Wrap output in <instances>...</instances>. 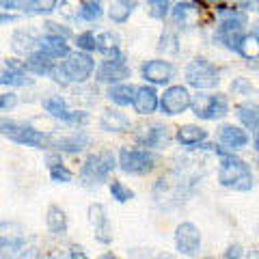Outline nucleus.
Listing matches in <instances>:
<instances>
[{
  "label": "nucleus",
  "mask_w": 259,
  "mask_h": 259,
  "mask_svg": "<svg viewBox=\"0 0 259 259\" xmlns=\"http://www.w3.org/2000/svg\"><path fill=\"white\" fill-rule=\"evenodd\" d=\"M218 141H221V145H225L227 149L236 151V149H242L248 145V134H246V130H242L238 125H223L221 132H218Z\"/></svg>",
  "instance_id": "obj_19"
},
{
  "label": "nucleus",
  "mask_w": 259,
  "mask_h": 259,
  "mask_svg": "<svg viewBox=\"0 0 259 259\" xmlns=\"http://www.w3.org/2000/svg\"><path fill=\"white\" fill-rule=\"evenodd\" d=\"M186 82L194 89H201V91L203 89H214L221 82V74L207 59L199 56V59L190 61L188 67H186Z\"/></svg>",
  "instance_id": "obj_6"
},
{
  "label": "nucleus",
  "mask_w": 259,
  "mask_h": 259,
  "mask_svg": "<svg viewBox=\"0 0 259 259\" xmlns=\"http://www.w3.org/2000/svg\"><path fill=\"white\" fill-rule=\"evenodd\" d=\"M18 259H44V255L39 253L37 248H26V250H22V253L18 255Z\"/></svg>",
  "instance_id": "obj_45"
},
{
  "label": "nucleus",
  "mask_w": 259,
  "mask_h": 259,
  "mask_svg": "<svg viewBox=\"0 0 259 259\" xmlns=\"http://www.w3.org/2000/svg\"><path fill=\"white\" fill-rule=\"evenodd\" d=\"M188 106H190V93H188V89L182 87V84L168 87L160 100V108L168 117L180 115V112H184Z\"/></svg>",
  "instance_id": "obj_10"
},
{
  "label": "nucleus",
  "mask_w": 259,
  "mask_h": 259,
  "mask_svg": "<svg viewBox=\"0 0 259 259\" xmlns=\"http://www.w3.org/2000/svg\"><path fill=\"white\" fill-rule=\"evenodd\" d=\"M32 84V78H28V74H15V71L5 69L0 71V87H26Z\"/></svg>",
  "instance_id": "obj_33"
},
{
  "label": "nucleus",
  "mask_w": 259,
  "mask_h": 259,
  "mask_svg": "<svg viewBox=\"0 0 259 259\" xmlns=\"http://www.w3.org/2000/svg\"><path fill=\"white\" fill-rule=\"evenodd\" d=\"M115 166H117V160L112 151L108 149L95 151L84 160L82 168H80V182L87 188H97V186H102L108 180L110 173L115 171Z\"/></svg>",
  "instance_id": "obj_2"
},
{
  "label": "nucleus",
  "mask_w": 259,
  "mask_h": 259,
  "mask_svg": "<svg viewBox=\"0 0 259 259\" xmlns=\"http://www.w3.org/2000/svg\"><path fill=\"white\" fill-rule=\"evenodd\" d=\"M104 13V7L100 0H87V3H80L78 7V13H76V20H82V22H95L100 20Z\"/></svg>",
  "instance_id": "obj_31"
},
{
  "label": "nucleus",
  "mask_w": 259,
  "mask_h": 259,
  "mask_svg": "<svg viewBox=\"0 0 259 259\" xmlns=\"http://www.w3.org/2000/svg\"><path fill=\"white\" fill-rule=\"evenodd\" d=\"M26 0H0V11H13V9H22Z\"/></svg>",
  "instance_id": "obj_40"
},
{
  "label": "nucleus",
  "mask_w": 259,
  "mask_h": 259,
  "mask_svg": "<svg viewBox=\"0 0 259 259\" xmlns=\"http://www.w3.org/2000/svg\"><path fill=\"white\" fill-rule=\"evenodd\" d=\"M151 3H166V0H151Z\"/></svg>",
  "instance_id": "obj_53"
},
{
  "label": "nucleus",
  "mask_w": 259,
  "mask_h": 259,
  "mask_svg": "<svg viewBox=\"0 0 259 259\" xmlns=\"http://www.w3.org/2000/svg\"><path fill=\"white\" fill-rule=\"evenodd\" d=\"M52 65H54V59H50V56L44 54L41 50L30 52L26 56V61H24V67H26V71L32 76H48Z\"/></svg>",
  "instance_id": "obj_22"
},
{
  "label": "nucleus",
  "mask_w": 259,
  "mask_h": 259,
  "mask_svg": "<svg viewBox=\"0 0 259 259\" xmlns=\"http://www.w3.org/2000/svg\"><path fill=\"white\" fill-rule=\"evenodd\" d=\"M236 110H238L236 115L240 119V123L246 130H250L253 134H259V108L248 106V104H240Z\"/></svg>",
  "instance_id": "obj_27"
},
{
  "label": "nucleus",
  "mask_w": 259,
  "mask_h": 259,
  "mask_svg": "<svg viewBox=\"0 0 259 259\" xmlns=\"http://www.w3.org/2000/svg\"><path fill=\"white\" fill-rule=\"evenodd\" d=\"M199 13H201L199 5L190 3V0H180L171 9V18L175 24H182V26H194L199 22Z\"/></svg>",
  "instance_id": "obj_18"
},
{
  "label": "nucleus",
  "mask_w": 259,
  "mask_h": 259,
  "mask_svg": "<svg viewBox=\"0 0 259 259\" xmlns=\"http://www.w3.org/2000/svg\"><path fill=\"white\" fill-rule=\"evenodd\" d=\"M89 223L93 227V236L100 244H110L112 242V227L106 216V207L102 203H91L89 205Z\"/></svg>",
  "instance_id": "obj_12"
},
{
  "label": "nucleus",
  "mask_w": 259,
  "mask_h": 259,
  "mask_svg": "<svg viewBox=\"0 0 259 259\" xmlns=\"http://www.w3.org/2000/svg\"><path fill=\"white\" fill-rule=\"evenodd\" d=\"M153 5V9H151V15H153V18H164V15H166V9H168V7H166V3H151Z\"/></svg>",
  "instance_id": "obj_43"
},
{
  "label": "nucleus",
  "mask_w": 259,
  "mask_h": 259,
  "mask_svg": "<svg viewBox=\"0 0 259 259\" xmlns=\"http://www.w3.org/2000/svg\"><path fill=\"white\" fill-rule=\"evenodd\" d=\"M48 171H50V180L56 182V184H67L74 180V175H71V171L67 166L61 162L59 156H48Z\"/></svg>",
  "instance_id": "obj_25"
},
{
  "label": "nucleus",
  "mask_w": 259,
  "mask_h": 259,
  "mask_svg": "<svg viewBox=\"0 0 259 259\" xmlns=\"http://www.w3.org/2000/svg\"><path fill=\"white\" fill-rule=\"evenodd\" d=\"M158 50H160V52H171V54H175L177 50H180V46H177V35H175V32H164V35H162Z\"/></svg>",
  "instance_id": "obj_37"
},
{
  "label": "nucleus",
  "mask_w": 259,
  "mask_h": 259,
  "mask_svg": "<svg viewBox=\"0 0 259 259\" xmlns=\"http://www.w3.org/2000/svg\"><path fill=\"white\" fill-rule=\"evenodd\" d=\"M203 149H209L218 153V182L225 188L238 190V192H246L253 188V175H250V168L244 160H240L238 156H233V151H225L216 145H201Z\"/></svg>",
  "instance_id": "obj_1"
},
{
  "label": "nucleus",
  "mask_w": 259,
  "mask_h": 259,
  "mask_svg": "<svg viewBox=\"0 0 259 259\" xmlns=\"http://www.w3.org/2000/svg\"><path fill=\"white\" fill-rule=\"evenodd\" d=\"M59 0H26L22 7V11L26 15H50L56 11Z\"/></svg>",
  "instance_id": "obj_29"
},
{
  "label": "nucleus",
  "mask_w": 259,
  "mask_h": 259,
  "mask_svg": "<svg viewBox=\"0 0 259 259\" xmlns=\"http://www.w3.org/2000/svg\"><path fill=\"white\" fill-rule=\"evenodd\" d=\"M46 225L52 233L63 236V233L67 231V216H65V212L59 205H50L48 207V214H46Z\"/></svg>",
  "instance_id": "obj_26"
},
{
  "label": "nucleus",
  "mask_w": 259,
  "mask_h": 259,
  "mask_svg": "<svg viewBox=\"0 0 259 259\" xmlns=\"http://www.w3.org/2000/svg\"><path fill=\"white\" fill-rule=\"evenodd\" d=\"M18 104V95L15 93H0V110H9Z\"/></svg>",
  "instance_id": "obj_39"
},
{
  "label": "nucleus",
  "mask_w": 259,
  "mask_h": 259,
  "mask_svg": "<svg viewBox=\"0 0 259 259\" xmlns=\"http://www.w3.org/2000/svg\"><path fill=\"white\" fill-rule=\"evenodd\" d=\"M242 253H244V250H242V246H240V244H233V246H229V250L225 253L223 259H242Z\"/></svg>",
  "instance_id": "obj_44"
},
{
  "label": "nucleus",
  "mask_w": 259,
  "mask_h": 259,
  "mask_svg": "<svg viewBox=\"0 0 259 259\" xmlns=\"http://www.w3.org/2000/svg\"><path fill=\"white\" fill-rule=\"evenodd\" d=\"M63 65V71L65 76H67V82H84L87 78H91L93 69H95V61L93 56L89 52H69L67 56H65V61H61Z\"/></svg>",
  "instance_id": "obj_7"
},
{
  "label": "nucleus",
  "mask_w": 259,
  "mask_h": 259,
  "mask_svg": "<svg viewBox=\"0 0 259 259\" xmlns=\"http://www.w3.org/2000/svg\"><path fill=\"white\" fill-rule=\"evenodd\" d=\"M97 41V52H104L106 56H115L119 54V37L110 30H104L100 35H95Z\"/></svg>",
  "instance_id": "obj_30"
},
{
  "label": "nucleus",
  "mask_w": 259,
  "mask_h": 259,
  "mask_svg": "<svg viewBox=\"0 0 259 259\" xmlns=\"http://www.w3.org/2000/svg\"><path fill=\"white\" fill-rule=\"evenodd\" d=\"M175 246L182 255L194 257L201 248V231L192 223H182L175 229Z\"/></svg>",
  "instance_id": "obj_11"
},
{
  "label": "nucleus",
  "mask_w": 259,
  "mask_h": 259,
  "mask_svg": "<svg viewBox=\"0 0 259 259\" xmlns=\"http://www.w3.org/2000/svg\"><path fill=\"white\" fill-rule=\"evenodd\" d=\"M24 240V231L18 223H0V244Z\"/></svg>",
  "instance_id": "obj_34"
},
{
  "label": "nucleus",
  "mask_w": 259,
  "mask_h": 259,
  "mask_svg": "<svg viewBox=\"0 0 259 259\" xmlns=\"http://www.w3.org/2000/svg\"><path fill=\"white\" fill-rule=\"evenodd\" d=\"M37 50H41L44 54H48L50 59L54 61H63L71 50H69V44L67 39H63L59 35H41L39 37V44H37Z\"/></svg>",
  "instance_id": "obj_16"
},
{
  "label": "nucleus",
  "mask_w": 259,
  "mask_h": 259,
  "mask_svg": "<svg viewBox=\"0 0 259 259\" xmlns=\"http://www.w3.org/2000/svg\"><path fill=\"white\" fill-rule=\"evenodd\" d=\"M190 108L199 119L216 121V119H223L229 115V100L221 93H216V95L199 93V95H194V100L190 97Z\"/></svg>",
  "instance_id": "obj_5"
},
{
  "label": "nucleus",
  "mask_w": 259,
  "mask_h": 259,
  "mask_svg": "<svg viewBox=\"0 0 259 259\" xmlns=\"http://www.w3.org/2000/svg\"><path fill=\"white\" fill-rule=\"evenodd\" d=\"M207 139V130L199 127V125H182L177 130V141L186 147H192V145H201Z\"/></svg>",
  "instance_id": "obj_24"
},
{
  "label": "nucleus",
  "mask_w": 259,
  "mask_h": 259,
  "mask_svg": "<svg viewBox=\"0 0 259 259\" xmlns=\"http://www.w3.org/2000/svg\"><path fill=\"white\" fill-rule=\"evenodd\" d=\"M255 149H257V151H259V134H257V136H255Z\"/></svg>",
  "instance_id": "obj_52"
},
{
  "label": "nucleus",
  "mask_w": 259,
  "mask_h": 259,
  "mask_svg": "<svg viewBox=\"0 0 259 259\" xmlns=\"http://www.w3.org/2000/svg\"><path fill=\"white\" fill-rule=\"evenodd\" d=\"M100 259H117V257H115V255H110V253H106V255H102Z\"/></svg>",
  "instance_id": "obj_50"
},
{
  "label": "nucleus",
  "mask_w": 259,
  "mask_h": 259,
  "mask_svg": "<svg viewBox=\"0 0 259 259\" xmlns=\"http://www.w3.org/2000/svg\"><path fill=\"white\" fill-rule=\"evenodd\" d=\"M136 141H139L143 147H164V145H168V130L164 125H160V123H153L149 127H143V134L136 136Z\"/></svg>",
  "instance_id": "obj_20"
},
{
  "label": "nucleus",
  "mask_w": 259,
  "mask_h": 259,
  "mask_svg": "<svg viewBox=\"0 0 259 259\" xmlns=\"http://www.w3.org/2000/svg\"><path fill=\"white\" fill-rule=\"evenodd\" d=\"M125 78H130V67L125 63V56L121 52L115 56H108L106 61H102L95 74L97 82H104V84H119Z\"/></svg>",
  "instance_id": "obj_9"
},
{
  "label": "nucleus",
  "mask_w": 259,
  "mask_h": 259,
  "mask_svg": "<svg viewBox=\"0 0 259 259\" xmlns=\"http://www.w3.org/2000/svg\"><path fill=\"white\" fill-rule=\"evenodd\" d=\"M238 52L248 61L259 59V39L253 35V32H250V35H244L238 44Z\"/></svg>",
  "instance_id": "obj_32"
},
{
  "label": "nucleus",
  "mask_w": 259,
  "mask_h": 259,
  "mask_svg": "<svg viewBox=\"0 0 259 259\" xmlns=\"http://www.w3.org/2000/svg\"><path fill=\"white\" fill-rule=\"evenodd\" d=\"M39 37H41V32H39L37 28H18L11 37V50L15 54L28 56L30 52L37 50Z\"/></svg>",
  "instance_id": "obj_13"
},
{
  "label": "nucleus",
  "mask_w": 259,
  "mask_h": 259,
  "mask_svg": "<svg viewBox=\"0 0 259 259\" xmlns=\"http://www.w3.org/2000/svg\"><path fill=\"white\" fill-rule=\"evenodd\" d=\"M44 30L48 32V35H59L63 39L71 37V30L67 26H63V24H56V22H46L44 24Z\"/></svg>",
  "instance_id": "obj_38"
},
{
  "label": "nucleus",
  "mask_w": 259,
  "mask_h": 259,
  "mask_svg": "<svg viewBox=\"0 0 259 259\" xmlns=\"http://www.w3.org/2000/svg\"><path fill=\"white\" fill-rule=\"evenodd\" d=\"M160 158L149 149H130L123 147L119 151V166L130 175H147L158 166Z\"/></svg>",
  "instance_id": "obj_4"
},
{
  "label": "nucleus",
  "mask_w": 259,
  "mask_h": 259,
  "mask_svg": "<svg viewBox=\"0 0 259 259\" xmlns=\"http://www.w3.org/2000/svg\"><path fill=\"white\" fill-rule=\"evenodd\" d=\"M136 9V0H110L108 3V18L115 24H123L132 11Z\"/></svg>",
  "instance_id": "obj_23"
},
{
  "label": "nucleus",
  "mask_w": 259,
  "mask_h": 259,
  "mask_svg": "<svg viewBox=\"0 0 259 259\" xmlns=\"http://www.w3.org/2000/svg\"><path fill=\"white\" fill-rule=\"evenodd\" d=\"M253 35H255V37H257V39H259V22H257V24H255V28H253Z\"/></svg>",
  "instance_id": "obj_49"
},
{
  "label": "nucleus",
  "mask_w": 259,
  "mask_h": 259,
  "mask_svg": "<svg viewBox=\"0 0 259 259\" xmlns=\"http://www.w3.org/2000/svg\"><path fill=\"white\" fill-rule=\"evenodd\" d=\"M134 93H136V87L132 84H110L106 95L110 102L119 104V106H127V104H132Z\"/></svg>",
  "instance_id": "obj_28"
},
{
  "label": "nucleus",
  "mask_w": 259,
  "mask_h": 259,
  "mask_svg": "<svg viewBox=\"0 0 259 259\" xmlns=\"http://www.w3.org/2000/svg\"><path fill=\"white\" fill-rule=\"evenodd\" d=\"M156 259H177L175 255H171V253H162V255H158Z\"/></svg>",
  "instance_id": "obj_48"
},
{
  "label": "nucleus",
  "mask_w": 259,
  "mask_h": 259,
  "mask_svg": "<svg viewBox=\"0 0 259 259\" xmlns=\"http://www.w3.org/2000/svg\"><path fill=\"white\" fill-rule=\"evenodd\" d=\"M76 46H78V50H82V52H95L97 50V41H95V32L91 30H87V32H80V35L76 37Z\"/></svg>",
  "instance_id": "obj_36"
},
{
  "label": "nucleus",
  "mask_w": 259,
  "mask_h": 259,
  "mask_svg": "<svg viewBox=\"0 0 259 259\" xmlns=\"http://www.w3.org/2000/svg\"><path fill=\"white\" fill-rule=\"evenodd\" d=\"M175 67L168 61H149L143 65V78L151 84H166L173 78Z\"/></svg>",
  "instance_id": "obj_15"
},
{
  "label": "nucleus",
  "mask_w": 259,
  "mask_h": 259,
  "mask_svg": "<svg viewBox=\"0 0 259 259\" xmlns=\"http://www.w3.org/2000/svg\"><path fill=\"white\" fill-rule=\"evenodd\" d=\"M69 259H89V257H87V253H84L82 246L74 244V246H71V250H69Z\"/></svg>",
  "instance_id": "obj_46"
},
{
  "label": "nucleus",
  "mask_w": 259,
  "mask_h": 259,
  "mask_svg": "<svg viewBox=\"0 0 259 259\" xmlns=\"http://www.w3.org/2000/svg\"><path fill=\"white\" fill-rule=\"evenodd\" d=\"M240 5V9L244 11H253V13H259V0H236Z\"/></svg>",
  "instance_id": "obj_41"
},
{
  "label": "nucleus",
  "mask_w": 259,
  "mask_h": 259,
  "mask_svg": "<svg viewBox=\"0 0 259 259\" xmlns=\"http://www.w3.org/2000/svg\"><path fill=\"white\" fill-rule=\"evenodd\" d=\"M231 91H233V93H248V91H250V84L246 82L244 78H238L236 82L231 84Z\"/></svg>",
  "instance_id": "obj_42"
},
{
  "label": "nucleus",
  "mask_w": 259,
  "mask_h": 259,
  "mask_svg": "<svg viewBox=\"0 0 259 259\" xmlns=\"http://www.w3.org/2000/svg\"><path fill=\"white\" fill-rule=\"evenodd\" d=\"M110 194L115 201H119V203H125V201L134 199V190H130L123 182H117V180L110 182Z\"/></svg>",
  "instance_id": "obj_35"
},
{
  "label": "nucleus",
  "mask_w": 259,
  "mask_h": 259,
  "mask_svg": "<svg viewBox=\"0 0 259 259\" xmlns=\"http://www.w3.org/2000/svg\"><path fill=\"white\" fill-rule=\"evenodd\" d=\"M44 108L50 117L63 121V123H69V125H84L89 123V115L82 110H69L67 108V102L63 100L61 95H52V97H46L44 100Z\"/></svg>",
  "instance_id": "obj_8"
},
{
  "label": "nucleus",
  "mask_w": 259,
  "mask_h": 259,
  "mask_svg": "<svg viewBox=\"0 0 259 259\" xmlns=\"http://www.w3.org/2000/svg\"><path fill=\"white\" fill-rule=\"evenodd\" d=\"M132 106L139 115H151L158 108V93L153 87H139L134 93Z\"/></svg>",
  "instance_id": "obj_17"
},
{
  "label": "nucleus",
  "mask_w": 259,
  "mask_h": 259,
  "mask_svg": "<svg viewBox=\"0 0 259 259\" xmlns=\"http://www.w3.org/2000/svg\"><path fill=\"white\" fill-rule=\"evenodd\" d=\"M100 127L104 132H130L132 123H130V119L121 110L106 108L100 117Z\"/></svg>",
  "instance_id": "obj_21"
},
{
  "label": "nucleus",
  "mask_w": 259,
  "mask_h": 259,
  "mask_svg": "<svg viewBox=\"0 0 259 259\" xmlns=\"http://www.w3.org/2000/svg\"><path fill=\"white\" fill-rule=\"evenodd\" d=\"M11 22H18V15L11 13V11H0V26L11 24Z\"/></svg>",
  "instance_id": "obj_47"
},
{
  "label": "nucleus",
  "mask_w": 259,
  "mask_h": 259,
  "mask_svg": "<svg viewBox=\"0 0 259 259\" xmlns=\"http://www.w3.org/2000/svg\"><path fill=\"white\" fill-rule=\"evenodd\" d=\"M0 134L5 139H9L24 147H35V149H44L50 145V134L41 132V130H35L28 123H22V121L15 119H3L0 117Z\"/></svg>",
  "instance_id": "obj_3"
},
{
  "label": "nucleus",
  "mask_w": 259,
  "mask_h": 259,
  "mask_svg": "<svg viewBox=\"0 0 259 259\" xmlns=\"http://www.w3.org/2000/svg\"><path fill=\"white\" fill-rule=\"evenodd\" d=\"M91 145V136L84 134V132H76L71 136H52L50 134V145L48 147H52L56 151H67V153H78L82 151L84 147Z\"/></svg>",
  "instance_id": "obj_14"
},
{
  "label": "nucleus",
  "mask_w": 259,
  "mask_h": 259,
  "mask_svg": "<svg viewBox=\"0 0 259 259\" xmlns=\"http://www.w3.org/2000/svg\"><path fill=\"white\" fill-rule=\"evenodd\" d=\"M48 259H63L61 255H56V253H50V255H48Z\"/></svg>",
  "instance_id": "obj_51"
}]
</instances>
